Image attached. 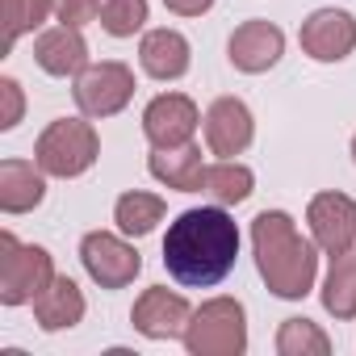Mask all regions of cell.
I'll return each mask as SVG.
<instances>
[{"instance_id": "cell-1", "label": "cell", "mask_w": 356, "mask_h": 356, "mask_svg": "<svg viewBox=\"0 0 356 356\" xmlns=\"http://www.w3.org/2000/svg\"><path fill=\"white\" fill-rule=\"evenodd\" d=\"M239 256V231L227 210L202 206L181 214L163 235V268L189 289H214L231 277Z\"/></svg>"}]
</instances>
